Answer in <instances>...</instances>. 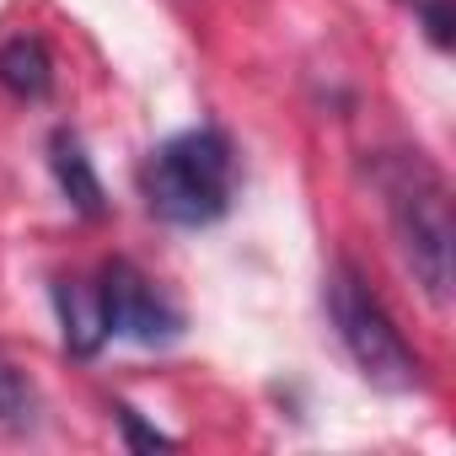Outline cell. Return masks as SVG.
<instances>
[{
    "mask_svg": "<svg viewBox=\"0 0 456 456\" xmlns=\"http://www.w3.org/2000/svg\"><path fill=\"white\" fill-rule=\"evenodd\" d=\"M237 188H242L237 145L225 129H209V124L172 134L140 167V193L151 215H161L167 225H188V232L232 215Z\"/></svg>",
    "mask_w": 456,
    "mask_h": 456,
    "instance_id": "obj_1",
    "label": "cell"
},
{
    "mask_svg": "<svg viewBox=\"0 0 456 456\" xmlns=\"http://www.w3.org/2000/svg\"><path fill=\"white\" fill-rule=\"evenodd\" d=\"M376 188L387 199V220H392V237H397V253L413 285L435 306H445L451 301V248H456L445 177L419 151H392L376 161Z\"/></svg>",
    "mask_w": 456,
    "mask_h": 456,
    "instance_id": "obj_2",
    "label": "cell"
},
{
    "mask_svg": "<svg viewBox=\"0 0 456 456\" xmlns=\"http://www.w3.org/2000/svg\"><path fill=\"white\" fill-rule=\"evenodd\" d=\"M322 301H328V317H333L338 344L349 349V360L360 365V376L370 387H381V392H413V387H424L419 354L408 349V338L397 333V322L387 317V306L376 301V290L349 264H333L328 269Z\"/></svg>",
    "mask_w": 456,
    "mask_h": 456,
    "instance_id": "obj_3",
    "label": "cell"
},
{
    "mask_svg": "<svg viewBox=\"0 0 456 456\" xmlns=\"http://www.w3.org/2000/svg\"><path fill=\"white\" fill-rule=\"evenodd\" d=\"M97 301H102V328H108V338H134V344H145V349L183 338V312H177L129 258H113V264L97 274Z\"/></svg>",
    "mask_w": 456,
    "mask_h": 456,
    "instance_id": "obj_4",
    "label": "cell"
},
{
    "mask_svg": "<svg viewBox=\"0 0 456 456\" xmlns=\"http://www.w3.org/2000/svg\"><path fill=\"white\" fill-rule=\"evenodd\" d=\"M49 167H54V177H60V193L70 199V209H81L86 220H102V215H108L102 177H97V167H92L86 145H81L70 129H60V134L49 140Z\"/></svg>",
    "mask_w": 456,
    "mask_h": 456,
    "instance_id": "obj_5",
    "label": "cell"
},
{
    "mask_svg": "<svg viewBox=\"0 0 456 456\" xmlns=\"http://www.w3.org/2000/svg\"><path fill=\"white\" fill-rule=\"evenodd\" d=\"M54 312H60V328H65V349L70 354H97L108 344V328H102V301H97V285H81V280H60L54 285Z\"/></svg>",
    "mask_w": 456,
    "mask_h": 456,
    "instance_id": "obj_6",
    "label": "cell"
},
{
    "mask_svg": "<svg viewBox=\"0 0 456 456\" xmlns=\"http://www.w3.org/2000/svg\"><path fill=\"white\" fill-rule=\"evenodd\" d=\"M0 86L22 102H38L54 92V60L38 38H12L0 44Z\"/></svg>",
    "mask_w": 456,
    "mask_h": 456,
    "instance_id": "obj_7",
    "label": "cell"
},
{
    "mask_svg": "<svg viewBox=\"0 0 456 456\" xmlns=\"http://www.w3.org/2000/svg\"><path fill=\"white\" fill-rule=\"evenodd\" d=\"M33 419H38V387L28 381V370H17L12 360H0V424L28 429Z\"/></svg>",
    "mask_w": 456,
    "mask_h": 456,
    "instance_id": "obj_8",
    "label": "cell"
},
{
    "mask_svg": "<svg viewBox=\"0 0 456 456\" xmlns=\"http://www.w3.org/2000/svg\"><path fill=\"white\" fill-rule=\"evenodd\" d=\"M419 17L435 49H451V0H419Z\"/></svg>",
    "mask_w": 456,
    "mask_h": 456,
    "instance_id": "obj_9",
    "label": "cell"
},
{
    "mask_svg": "<svg viewBox=\"0 0 456 456\" xmlns=\"http://www.w3.org/2000/svg\"><path fill=\"white\" fill-rule=\"evenodd\" d=\"M118 424H124V435H129V445H177L172 435H161V429H145L134 408H118Z\"/></svg>",
    "mask_w": 456,
    "mask_h": 456,
    "instance_id": "obj_10",
    "label": "cell"
}]
</instances>
